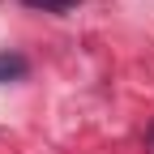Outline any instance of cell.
<instances>
[{
	"label": "cell",
	"instance_id": "cell-2",
	"mask_svg": "<svg viewBox=\"0 0 154 154\" xmlns=\"http://www.w3.org/2000/svg\"><path fill=\"white\" fill-rule=\"evenodd\" d=\"M30 9H47V13H69L77 0H26Z\"/></svg>",
	"mask_w": 154,
	"mask_h": 154
},
{
	"label": "cell",
	"instance_id": "cell-3",
	"mask_svg": "<svg viewBox=\"0 0 154 154\" xmlns=\"http://www.w3.org/2000/svg\"><path fill=\"white\" fill-rule=\"evenodd\" d=\"M150 146H154V124H150Z\"/></svg>",
	"mask_w": 154,
	"mask_h": 154
},
{
	"label": "cell",
	"instance_id": "cell-1",
	"mask_svg": "<svg viewBox=\"0 0 154 154\" xmlns=\"http://www.w3.org/2000/svg\"><path fill=\"white\" fill-rule=\"evenodd\" d=\"M17 77H26V56L0 51V82H17Z\"/></svg>",
	"mask_w": 154,
	"mask_h": 154
}]
</instances>
